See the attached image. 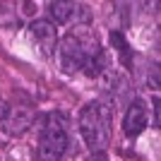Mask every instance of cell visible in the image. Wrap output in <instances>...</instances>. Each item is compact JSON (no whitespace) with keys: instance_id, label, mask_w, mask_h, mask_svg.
Wrapping results in <instances>:
<instances>
[{"instance_id":"6da1fadb","label":"cell","mask_w":161,"mask_h":161,"mask_svg":"<svg viewBox=\"0 0 161 161\" xmlns=\"http://www.w3.org/2000/svg\"><path fill=\"white\" fill-rule=\"evenodd\" d=\"M58 53H60L63 72H67V75L84 72L89 77H99V75H103L108 70L106 53H103L99 39L92 31H87L84 27L65 34Z\"/></svg>"},{"instance_id":"7a4b0ae2","label":"cell","mask_w":161,"mask_h":161,"mask_svg":"<svg viewBox=\"0 0 161 161\" xmlns=\"http://www.w3.org/2000/svg\"><path fill=\"white\" fill-rule=\"evenodd\" d=\"M80 132L94 154L103 152L111 140V111L99 101H89L80 111Z\"/></svg>"},{"instance_id":"8992f818","label":"cell","mask_w":161,"mask_h":161,"mask_svg":"<svg viewBox=\"0 0 161 161\" xmlns=\"http://www.w3.org/2000/svg\"><path fill=\"white\" fill-rule=\"evenodd\" d=\"M147 125H149L147 106H144V101L135 99L132 103H130L125 118H123V132H125V137H128V140H132V137H137V135L144 132V130H147Z\"/></svg>"},{"instance_id":"277c9868","label":"cell","mask_w":161,"mask_h":161,"mask_svg":"<svg viewBox=\"0 0 161 161\" xmlns=\"http://www.w3.org/2000/svg\"><path fill=\"white\" fill-rule=\"evenodd\" d=\"M0 123L7 135H22L34 125V108L24 103H10L0 108Z\"/></svg>"},{"instance_id":"5b68a950","label":"cell","mask_w":161,"mask_h":161,"mask_svg":"<svg viewBox=\"0 0 161 161\" xmlns=\"http://www.w3.org/2000/svg\"><path fill=\"white\" fill-rule=\"evenodd\" d=\"M29 36H31V43L36 46L43 58H51L55 53V43H58V29H55L53 22L48 19H34L29 24Z\"/></svg>"},{"instance_id":"52a82bcc","label":"cell","mask_w":161,"mask_h":161,"mask_svg":"<svg viewBox=\"0 0 161 161\" xmlns=\"http://www.w3.org/2000/svg\"><path fill=\"white\" fill-rule=\"evenodd\" d=\"M84 5L80 3H67V0H58V3H48V12L55 19V24H70L77 17H87V12H82Z\"/></svg>"},{"instance_id":"3957f363","label":"cell","mask_w":161,"mask_h":161,"mask_svg":"<svg viewBox=\"0 0 161 161\" xmlns=\"http://www.w3.org/2000/svg\"><path fill=\"white\" fill-rule=\"evenodd\" d=\"M39 149H36L39 161H63L67 144H70L63 118L55 113H48L39 118Z\"/></svg>"},{"instance_id":"ba28073f","label":"cell","mask_w":161,"mask_h":161,"mask_svg":"<svg viewBox=\"0 0 161 161\" xmlns=\"http://www.w3.org/2000/svg\"><path fill=\"white\" fill-rule=\"evenodd\" d=\"M111 43L115 46V51H118V55L123 58V63L125 65H130V46H128V41L123 39V34L120 31H111Z\"/></svg>"}]
</instances>
